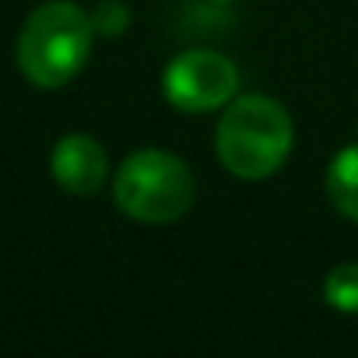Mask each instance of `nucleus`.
Wrapping results in <instances>:
<instances>
[{
    "mask_svg": "<svg viewBox=\"0 0 358 358\" xmlns=\"http://www.w3.org/2000/svg\"><path fill=\"white\" fill-rule=\"evenodd\" d=\"M239 71L225 53L187 50L162 71V95L179 113H211L236 99Z\"/></svg>",
    "mask_w": 358,
    "mask_h": 358,
    "instance_id": "obj_4",
    "label": "nucleus"
},
{
    "mask_svg": "<svg viewBox=\"0 0 358 358\" xmlns=\"http://www.w3.org/2000/svg\"><path fill=\"white\" fill-rule=\"evenodd\" d=\"M323 299L337 313H358V264H341L323 281Z\"/></svg>",
    "mask_w": 358,
    "mask_h": 358,
    "instance_id": "obj_7",
    "label": "nucleus"
},
{
    "mask_svg": "<svg viewBox=\"0 0 358 358\" xmlns=\"http://www.w3.org/2000/svg\"><path fill=\"white\" fill-rule=\"evenodd\" d=\"M295 127L288 109L271 95H236L218 120L215 151L239 179L274 176L292 151Z\"/></svg>",
    "mask_w": 358,
    "mask_h": 358,
    "instance_id": "obj_1",
    "label": "nucleus"
},
{
    "mask_svg": "<svg viewBox=\"0 0 358 358\" xmlns=\"http://www.w3.org/2000/svg\"><path fill=\"white\" fill-rule=\"evenodd\" d=\"M327 197L344 218L358 222V144H348L330 158V165H327Z\"/></svg>",
    "mask_w": 358,
    "mask_h": 358,
    "instance_id": "obj_6",
    "label": "nucleus"
},
{
    "mask_svg": "<svg viewBox=\"0 0 358 358\" xmlns=\"http://www.w3.org/2000/svg\"><path fill=\"white\" fill-rule=\"evenodd\" d=\"M95 25L92 15L71 0H50L36 8L18 36V71L36 88H64L71 85L88 57H92Z\"/></svg>",
    "mask_w": 358,
    "mask_h": 358,
    "instance_id": "obj_2",
    "label": "nucleus"
},
{
    "mask_svg": "<svg viewBox=\"0 0 358 358\" xmlns=\"http://www.w3.org/2000/svg\"><path fill=\"white\" fill-rule=\"evenodd\" d=\"M53 179L57 187L74 194V197H92L106 187L109 176V158L102 151V144L88 134H67L57 141L53 148Z\"/></svg>",
    "mask_w": 358,
    "mask_h": 358,
    "instance_id": "obj_5",
    "label": "nucleus"
},
{
    "mask_svg": "<svg viewBox=\"0 0 358 358\" xmlns=\"http://www.w3.org/2000/svg\"><path fill=\"white\" fill-rule=\"evenodd\" d=\"M215 4H236V0H215Z\"/></svg>",
    "mask_w": 358,
    "mask_h": 358,
    "instance_id": "obj_9",
    "label": "nucleus"
},
{
    "mask_svg": "<svg viewBox=\"0 0 358 358\" xmlns=\"http://www.w3.org/2000/svg\"><path fill=\"white\" fill-rule=\"evenodd\" d=\"M197 197V183L190 165L158 148L134 151L120 162L113 176L116 208L141 225H172L179 222Z\"/></svg>",
    "mask_w": 358,
    "mask_h": 358,
    "instance_id": "obj_3",
    "label": "nucleus"
},
{
    "mask_svg": "<svg viewBox=\"0 0 358 358\" xmlns=\"http://www.w3.org/2000/svg\"><path fill=\"white\" fill-rule=\"evenodd\" d=\"M92 25H95L99 36H120L130 25V11H127V4H120V0H102V4L95 8V15H92Z\"/></svg>",
    "mask_w": 358,
    "mask_h": 358,
    "instance_id": "obj_8",
    "label": "nucleus"
}]
</instances>
